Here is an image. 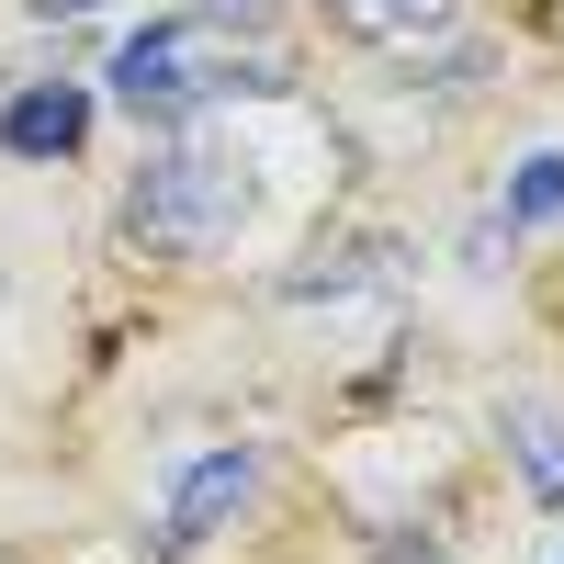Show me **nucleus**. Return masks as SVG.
<instances>
[{"label": "nucleus", "mask_w": 564, "mask_h": 564, "mask_svg": "<svg viewBox=\"0 0 564 564\" xmlns=\"http://www.w3.org/2000/svg\"><path fill=\"white\" fill-rule=\"evenodd\" d=\"M372 564H452V553H441V542H417V531H406V542H384V553H372Z\"/></svg>", "instance_id": "1a4fd4ad"}, {"label": "nucleus", "mask_w": 564, "mask_h": 564, "mask_svg": "<svg viewBox=\"0 0 564 564\" xmlns=\"http://www.w3.org/2000/svg\"><path fill=\"white\" fill-rule=\"evenodd\" d=\"M34 12H45V23H79V12H102V0H34Z\"/></svg>", "instance_id": "9d476101"}, {"label": "nucleus", "mask_w": 564, "mask_h": 564, "mask_svg": "<svg viewBox=\"0 0 564 564\" xmlns=\"http://www.w3.org/2000/svg\"><path fill=\"white\" fill-rule=\"evenodd\" d=\"M327 34H350V45H430L463 23V0H316Z\"/></svg>", "instance_id": "39448f33"}, {"label": "nucleus", "mask_w": 564, "mask_h": 564, "mask_svg": "<svg viewBox=\"0 0 564 564\" xmlns=\"http://www.w3.org/2000/svg\"><path fill=\"white\" fill-rule=\"evenodd\" d=\"M260 90H294L282 57H260L249 34H215L193 12L113 45V102L135 124H181V113H215V102H260Z\"/></svg>", "instance_id": "f257e3e1"}, {"label": "nucleus", "mask_w": 564, "mask_h": 564, "mask_svg": "<svg viewBox=\"0 0 564 564\" xmlns=\"http://www.w3.org/2000/svg\"><path fill=\"white\" fill-rule=\"evenodd\" d=\"M497 430H508V463H520V475H531V497H542V508H564V417L520 395V406L497 417Z\"/></svg>", "instance_id": "423d86ee"}, {"label": "nucleus", "mask_w": 564, "mask_h": 564, "mask_svg": "<svg viewBox=\"0 0 564 564\" xmlns=\"http://www.w3.org/2000/svg\"><path fill=\"white\" fill-rule=\"evenodd\" d=\"M542 215H564V148L520 159V181H508V226H542Z\"/></svg>", "instance_id": "0eeeda50"}, {"label": "nucleus", "mask_w": 564, "mask_h": 564, "mask_svg": "<svg viewBox=\"0 0 564 564\" xmlns=\"http://www.w3.org/2000/svg\"><path fill=\"white\" fill-rule=\"evenodd\" d=\"M249 215H260V181H249V159H226V148H159L148 170L124 181V226H135L159 260H215V249H238Z\"/></svg>", "instance_id": "f03ea898"}, {"label": "nucleus", "mask_w": 564, "mask_h": 564, "mask_svg": "<svg viewBox=\"0 0 564 564\" xmlns=\"http://www.w3.org/2000/svg\"><path fill=\"white\" fill-rule=\"evenodd\" d=\"M0 148L12 159H79L90 148V90H68V79L12 90V102H0Z\"/></svg>", "instance_id": "20e7f679"}, {"label": "nucleus", "mask_w": 564, "mask_h": 564, "mask_svg": "<svg viewBox=\"0 0 564 564\" xmlns=\"http://www.w3.org/2000/svg\"><path fill=\"white\" fill-rule=\"evenodd\" d=\"M260 497V452L249 441H226V452H204L193 475H181V497H170V531H159V553L181 564V553H204L226 520H238V508Z\"/></svg>", "instance_id": "7ed1b4c3"}, {"label": "nucleus", "mask_w": 564, "mask_h": 564, "mask_svg": "<svg viewBox=\"0 0 564 564\" xmlns=\"http://www.w3.org/2000/svg\"><path fill=\"white\" fill-rule=\"evenodd\" d=\"M282 12H294V0H193V23H215V34H249V45H260Z\"/></svg>", "instance_id": "6e6552de"}]
</instances>
